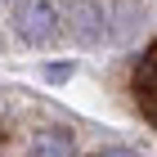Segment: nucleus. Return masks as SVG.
<instances>
[{
	"label": "nucleus",
	"mask_w": 157,
	"mask_h": 157,
	"mask_svg": "<svg viewBox=\"0 0 157 157\" xmlns=\"http://www.w3.org/2000/svg\"><path fill=\"white\" fill-rule=\"evenodd\" d=\"M45 76H49V81H67V76H72V63H49Z\"/></svg>",
	"instance_id": "3"
},
{
	"label": "nucleus",
	"mask_w": 157,
	"mask_h": 157,
	"mask_svg": "<svg viewBox=\"0 0 157 157\" xmlns=\"http://www.w3.org/2000/svg\"><path fill=\"white\" fill-rule=\"evenodd\" d=\"M144 94L157 103V67H148V72H144Z\"/></svg>",
	"instance_id": "4"
},
{
	"label": "nucleus",
	"mask_w": 157,
	"mask_h": 157,
	"mask_svg": "<svg viewBox=\"0 0 157 157\" xmlns=\"http://www.w3.org/2000/svg\"><path fill=\"white\" fill-rule=\"evenodd\" d=\"M32 157H72V135L67 130H45L32 139Z\"/></svg>",
	"instance_id": "2"
},
{
	"label": "nucleus",
	"mask_w": 157,
	"mask_h": 157,
	"mask_svg": "<svg viewBox=\"0 0 157 157\" xmlns=\"http://www.w3.org/2000/svg\"><path fill=\"white\" fill-rule=\"evenodd\" d=\"M13 27H18V36H23V40L40 45V40H49L54 32H59V13L49 9L45 0H36V5H23V9L13 13Z\"/></svg>",
	"instance_id": "1"
},
{
	"label": "nucleus",
	"mask_w": 157,
	"mask_h": 157,
	"mask_svg": "<svg viewBox=\"0 0 157 157\" xmlns=\"http://www.w3.org/2000/svg\"><path fill=\"white\" fill-rule=\"evenodd\" d=\"M99 157H135V153H130V148H103Z\"/></svg>",
	"instance_id": "5"
}]
</instances>
